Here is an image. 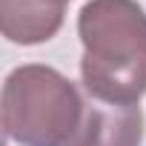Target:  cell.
Segmentation results:
<instances>
[{
  "label": "cell",
  "mask_w": 146,
  "mask_h": 146,
  "mask_svg": "<svg viewBox=\"0 0 146 146\" xmlns=\"http://www.w3.org/2000/svg\"><path fill=\"white\" fill-rule=\"evenodd\" d=\"M49 3H57V6H66V3H69V0H49Z\"/></svg>",
  "instance_id": "cell-5"
},
{
  "label": "cell",
  "mask_w": 146,
  "mask_h": 146,
  "mask_svg": "<svg viewBox=\"0 0 146 146\" xmlns=\"http://www.w3.org/2000/svg\"><path fill=\"white\" fill-rule=\"evenodd\" d=\"M143 140V112L137 103L117 106L86 100L83 120L66 146H140Z\"/></svg>",
  "instance_id": "cell-3"
},
{
  "label": "cell",
  "mask_w": 146,
  "mask_h": 146,
  "mask_svg": "<svg viewBox=\"0 0 146 146\" xmlns=\"http://www.w3.org/2000/svg\"><path fill=\"white\" fill-rule=\"evenodd\" d=\"M80 80L100 103L132 106L146 95V12L135 0H89L78 15Z\"/></svg>",
  "instance_id": "cell-1"
},
{
  "label": "cell",
  "mask_w": 146,
  "mask_h": 146,
  "mask_svg": "<svg viewBox=\"0 0 146 146\" xmlns=\"http://www.w3.org/2000/svg\"><path fill=\"white\" fill-rule=\"evenodd\" d=\"M63 26V6L49 0H0V32L17 46L52 40Z\"/></svg>",
  "instance_id": "cell-4"
},
{
  "label": "cell",
  "mask_w": 146,
  "mask_h": 146,
  "mask_svg": "<svg viewBox=\"0 0 146 146\" xmlns=\"http://www.w3.org/2000/svg\"><path fill=\"white\" fill-rule=\"evenodd\" d=\"M86 100L57 69L26 63L3 83V132L20 146H66L83 120Z\"/></svg>",
  "instance_id": "cell-2"
}]
</instances>
